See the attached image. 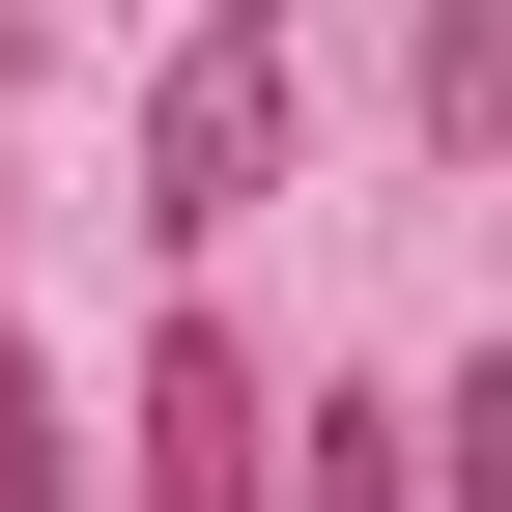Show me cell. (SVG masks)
Segmentation results:
<instances>
[{
    "instance_id": "6",
    "label": "cell",
    "mask_w": 512,
    "mask_h": 512,
    "mask_svg": "<svg viewBox=\"0 0 512 512\" xmlns=\"http://www.w3.org/2000/svg\"><path fill=\"white\" fill-rule=\"evenodd\" d=\"M200 29H285V0H200Z\"/></svg>"
},
{
    "instance_id": "3",
    "label": "cell",
    "mask_w": 512,
    "mask_h": 512,
    "mask_svg": "<svg viewBox=\"0 0 512 512\" xmlns=\"http://www.w3.org/2000/svg\"><path fill=\"white\" fill-rule=\"evenodd\" d=\"M427 143H512V0H427Z\"/></svg>"
},
{
    "instance_id": "4",
    "label": "cell",
    "mask_w": 512,
    "mask_h": 512,
    "mask_svg": "<svg viewBox=\"0 0 512 512\" xmlns=\"http://www.w3.org/2000/svg\"><path fill=\"white\" fill-rule=\"evenodd\" d=\"M313 512H399V427L370 399H313Z\"/></svg>"
},
{
    "instance_id": "2",
    "label": "cell",
    "mask_w": 512,
    "mask_h": 512,
    "mask_svg": "<svg viewBox=\"0 0 512 512\" xmlns=\"http://www.w3.org/2000/svg\"><path fill=\"white\" fill-rule=\"evenodd\" d=\"M143 512H256V370L200 342V313L143 342Z\"/></svg>"
},
{
    "instance_id": "1",
    "label": "cell",
    "mask_w": 512,
    "mask_h": 512,
    "mask_svg": "<svg viewBox=\"0 0 512 512\" xmlns=\"http://www.w3.org/2000/svg\"><path fill=\"white\" fill-rule=\"evenodd\" d=\"M256 171H285V29H200V57H171V114H143V228H171V256L256 228Z\"/></svg>"
},
{
    "instance_id": "5",
    "label": "cell",
    "mask_w": 512,
    "mask_h": 512,
    "mask_svg": "<svg viewBox=\"0 0 512 512\" xmlns=\"http://www.w3.org/2000/svg\"><path fill=\"white\" fill-rule=\"evenodd\" d=\"M456 484H484V512H512V342H484V370H456Z\"/></svg>"
}]
</instances>
